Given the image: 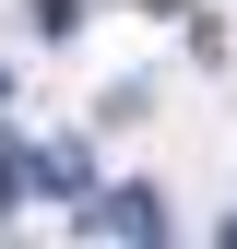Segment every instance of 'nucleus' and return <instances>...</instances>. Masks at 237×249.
Wrapping results in <instances>:
<instances>
[{
	"label": "nucleus",
	"mask_w": 237,
	"mask_h": 249,
	"mask_svg": "<svg viewBox=\"0 0 237 249\" xmlns=\"http://www.w3.org/2000/svg\"><path fill=\"white\" fill-rule=\"evenodd\" d=\"M95 226H131V237H154L166 213H154V190H118V202H95Z\"/></svg>",
	"instance_id": "obj_1"
},
{
	"label": "nucleus",
	"mask_w": 237,
	"mask_h": 249,
	"mask_svg": "<svg viewBox=\"0 0 237 249\" xmlns=\"http://www.w3.org/2000/svg\"><path fill=\"white\" fill-rule=\"evenodd\" d=\"M24 178H36V166H24V142H0V213L24 202Z\"/></svg>",
	"instance_id": "obj_2"
}]
</instances>
